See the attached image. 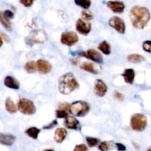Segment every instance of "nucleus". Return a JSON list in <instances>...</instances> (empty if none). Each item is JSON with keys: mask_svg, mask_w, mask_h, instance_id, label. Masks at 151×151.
Instances as JSON below:
<instances>
[{"mask_svg": "<svg viewBox=\"0 0 151 151\" xmlns=\"http://www.w3.org/2000/svg\"><path fill=\"white\" fill-rule=\"evenodd\" d=\"M2 44H3V39H2V38L0 36V47L2 46Z\"/></svg>", "mask_w": 151, "mask_h": 151, "instance_id": "nucleus-39", "label": "nucleus"}, {"mask_svg": "<svg viewBox=\"0 0 151 151\" xmlns=\"http://www.w3.org/2000/svg\"><path fill=\"white\" fill-rule=\"evenodd\" d=\"M76 29L81 35H86L91 32V24L82 19H79L76 22Z\"/></svg>", "mask_w": 151, "mask_h": 151, "instance_id": "nucleus-10", "label": "nucleus"}, {"mask_svg": "<svg viewBox=\"0 0 151 151\" xmlns=\"http://www.w3.org/2000/svg\"><path fill=\"white\" fill-rule=\"evenodd\" d=\"M4 84L5 86L7 88H12V89L18 90L20 88V84H19V81L16 79L15 78L12 76H7L4 78Z\"/></svg>", "mask_w": 151, "mask_h": 151, "instance_id": "nucleus-16", "label": "nucleus"}, {"mask_svg": "<svg viewBox=\"0 0 151 151\" xmlns=\"http://www.w3.org/2000/svg\"><path fill=\"white\" fill-rule=\"evenodd\" d=\"M109 147H110V146H109V143L108 142H102L98 146L99 150L100 151H107L109 150Z\"/></svg>", "mask_w": 151, "mask_h": 151, "instance_id": "nucleus-30", "label": "nucleus"}, {"mask_svg": "<svg viewBox=\"0 0 151 151\" xmlns=\"http://www.w3.org/2000/svg\"><path fill=\"white\" fill-rule=\"evenodd\" d=\"M55 114H56V117L58 118V119H63V118L66 119V117H68V116H69L67 111L63 110H60V109H58V110H56Z\"/></svg>", "mask_w": 151, "mask_h": 151, "instance_id": "nucleus-29", "label": "nucleus"}, {"mask_svg": "<svg viewBox=\"0 0 151 151\" xmlns=\"http://www.w3.org/2000/svg\"><path fill=\"white\" fill-rule=\"evenodd\" d=\"M89 110V104L85 101H76L69 105V111L75 116H84L88 113Z\"/></svg>", "mask_w": 151, "mask_h": 151, "instance_id": "nucleus-3", "label": "nucleus"}, {"mask_svg": "<svg viewBox=\"0 0 151 151\" xmlns=\"http://www.w3.org/2000/svg\"><path fill=\"white\" fill-rule=\"evenodd\" d=\"M147 151H151V147H150V148H149V149H147Z\"/></svg>", "mask_w": 151, "mask_h": 151, "instance_id": "nucleus-41", "label": "nucleus"}, {"mask_svg": "<svg viewBox=\"0 0 151 151\" xmlns=\"http://www.w3.org/2000/svg\"><path fill=\"white\" fill-rule=\"evenodd\" d=\"M64 125L66 128L71 130H80L81 129V125L79 121L76 118L72 116H69L65 119Z\"/></svg>", "mask_w": 151, "mask_h": 151, "instance_id": "nucleus-14", "label": "nucleus"}, {"mask_svg": "<svg viewBox=\"0 0 151 151\" xmlns=\"http://www.w3.org/2000/svg\"><path fill=\"white\" fill-rule=\"evenodd\" d=\"M58 124V122L56 119H55V120H53L52 122H50V123H49L48 125H44V129H47V130H49V129H52V128H54L55 126H56Z\"/></svg>", "mask_w": 151, "mask_h": 151, "instance_id": "nucleus-34", "label": "nucleus"}, {"mask_svg": "<svg viewBox=\"0 0 151 151\" xmlns=\"http://www.w3.org/2000/svg\"><path fill=\"white\" fill-rule=\"evenodd\" d=\"M73 151H88V148H87V146L86 145L81 144L75 146Z\"/></svg>", "mask_w": 151, "mask_h": 151, "instance_id": "nucleus-32", "label": "nucleus"}, {"mask_svg": "<svg viewBox=\"0 0 151 151\" xmlns=\"http://www.w3.org/2000/svg\"><path fill=\"white\" fill-rule=\"evenodd\" d=\"M81 68L83 70L86 71V72H88L92 74H97L99 72L98 69L96 68V66L93 63H89V62H85V63H83L81 66Z\"/></svg>", "mask_w": 151, "mask_h": 151, "instance_id": "nucleus-19", "label": "nucleus"}, {"mask_svg": "<svg viewBox=\"0 0 151 151\" xmlns=\"http://www.w3.org/2000/svg\"><path fill=\"white\" fill-rule=\"evenodd\" d=\"M128 60L131 63H141L144 61L145 58L138 54H131L128 56Z\"/></svg>", "mask_w": 151, "mask_h": 151, "instance_id": "nucleus-24", "label": "nucleus"}, {"mask_svg": "<svg viewBox=\"0 0 151 151\" xmlns=\"http://www.w3.org/2000/svg\"><path fill=\"white\" fill-rule=\"evenodd\" d=\"M142 48L147 52L151 53V41H145L142 44Z\"/></svg>", "mask_w": 151, "mask_h": 151, "instance_id": "nucleus-31", "label": "nucleus"}, {"mask_svg": "<svg viewBox=\"0 0 151 151\" xmlns=\"http://www.w3.org/2000/svg\"><path fill=\"white\" fill-rule=\"evenodd\" d=\"M41 132V130L39 128H36V127H31V128H28L25 131V134L29 137L30 138L33 139H37L38 137V134Z\"/></svg>", "mask_w": 151, "mask_h": 151, "instance_id": "nucleus-22", "label": "nucleus"}, {"mask_svg": "<svg viewBox=\"0 0 151 151\" xmlns=\"http://www.w3.org/2000/svg\"><path fill=\"white\" fill-rule=\"evenodd\" d=\"M78 36L74 32H64L60 36V42L63 45L72 47L78 41Z\"/></svg>", "mask_w": 151, "mask_h": 151, "instance_id": "nucleus-8", "label": "nucleus"}, {"mask_svg": "<svg viewBox=\"0 0 151 151\" xmlns=\"http://www.w3.org/2000/svg\"><path fill=\"white\" fill-rule=\"evenodd\" d=\"M82 18L83 20L86 21H90L93 19V14L91 11L88 10H84L82 12Z\"/></svg>", "mask_w": 151, "mask_h": 151, "instance_id": "nucleus-28", "label": "nucleus"}, {"mask_svg": "<svg viewBox=\"0 0 151 151\" xmlns=\"http://www.w3.org/2000/svg\"><path fill=\"white\" fill-rule=\"evenodd\" d=\"M130 19L134 27L144 29L150 19V11L145 7L134 6L130 11Z\"/></svg>", "mask_w": 151, "mask_h": 151, "instance_id": "nucleus-1", "label": "nucleus"}, {"mask_svg": "<svg viewBox=\"0 0 151 151\" xmlns=\"http://www.w3.org/2000/svg\"><path fill=\"white\" fill-rule=\"evenodd\" d=\"M3 13H4V16H5L8 19H11L14 17V13H13V12L10 10H4V11H3Z\"/></svg>", "mask_w": 151, "mask_h": 151, "instance_id": "nucleus-35", "label": "nucleus"}, {"mask_svg": "<svg viewBox=\"0 0 151 151\" xmlns=\"http://www.w3.org/2000/svg\"><path fill=\"white\" fill-rule=\"evenodd\" d=\"M52 64L47 60H43V59L37 60L36 69H38L40 73L43 74V75L48 74L52 70Z\"/></svg>", "mask_w": 151, "mask_h": 151, "instance_id": "nucleus-12", "label": "nucleus"}, {"mask_svg": "<svg viewBox=\"0 0 151 151\" xmlns=\"http://www.w3.org/2000/svg\"><path fill=\"white\" fill-rule=\"evenodd\" d=\"M86 140L87 145H88V147H93L97 146V145L99 144L100 142V140L97 138H94V137H87L86 138Z\"/></svg>", "mask_w": 151, "mask_h": 151, "instance_id": "nucleus-27", "label": "nucleus"}, {"mask_svg": "<svg viewBox=\"0 0 151 151\" xmlns=\"http://www.w3.org/2000/svg\"><path fill=\"white\" fill-rule=\"evenodd\" d=\"M21 4H23L24 7H29L30 6L32 5L34 2V0H20Z\"/></svg>", "mask_w": 151, "mask_h": 151, "instance_id": "nucleus-33", "label": "nucleus"}, {"mask_svg": "<svg viewBox=\"0 0 151 151\" xmlns=\"http://www.w3.org/2000/svg\"><path fill=\"white\" fill-rule=\"evenodd\" d=\"M78 88L79 83L72 72H67L59 78L58 89L62 94L67 95Z\"/></svg>", "mask_w": 151, "mask_h": 151, "instance_id": "nucleus-2", "label": "nucleus"}, {"mask_svg": "<svg viewBox=\"0 0 151 151\" xmlns=\"http://www.w3.org/2000/svg\"><path fill=\"white\" fill-rule=\"evenodd\" d=\"M16 141V137L13 134H1L0 133V145L5 146H11Z\"/></svg>", "mask_w": 151, "mask_h": 151, "instance_id": "nucleus-15", "label": "nucleus"}, {"mask_svg": "<svg viewBox=\"0 0 151 151\" xmlns=\"http://www.w3.org/2000/svg\"><path fill=\"white\" fill-rule=\"evenodd\" d=\"M0 23L7 30L10 31L12 29V24L10 22V19L4 16L3 11H0Z\"/></svg>", "mask_w": 151, "mask_h": 151, "instance_id": "nucleus-21", "label": "nucleus"}, {"mask_svg": "<svg viewBox=\"0 0 151 151\" xmlns=\"http://www.w3.org/2000/svg\"><path fill=\"white\" fill-rule=\"evenodd\" d=\"M147 119L145 115L142 114H135L131 116V126L134 131H142L146 128Z\"/></svg>", "mask_w": 151, "mask_h": 151, "instance_id": "nucleus-5", "label": "nucleus"}, {"mask_svg": "<svg viewBox=\"0 0 151 151\" xmlns=\"http://www.w3.org/2000/svg\"><path fill=\"white\" fill-rule=\"evenodd\" d=\"M122 76L126 83L133 84L135 79V72L133 69H126L122 74Z\"/></svg>", "mask_w": 151, "mask_h": 151, "instance_id": "nucleus-17", "label": "nucleus"}, {"mask_svg": "<svg viewBox=\"0 0 151 151\" xmlns=\"http://www.w3.org/2000/svg\"><path fill=\"white\" fill-rule=\"evenodd\" d=\"M114 95L115 99H116V100H122L124 99L123 94H122V93L119 92V91H114Z\"/></svg>", "mask_w": 151, "mask_h": 151, "instance_id": "nucleus-37", "label": "nucleus"}, {"mask_svg": "<svg viewBox=\"0 0 151 151\" xmlns=\"http://www.w3.org/2000/svg\"><path fill=\"white\" fill-rule=\"evenodd\" d=\"M17 109L25 115H32L36 111V108L33 102L26 98H22L19 100Z\"/></svg>", "mask_w": 151, "mask_h": 151, "instance_id": "nucleus-4", "label": "nucleus"}, {"mask_svg": "<svg viewBox=\"0 0 151 151\" xmlns=\"http://www.w3.org/2000/svg\"><path fill=\"white\" fill-rule=\"evenodd\" d=\"M67 136V131L65 128H59L56 129L54 135V139L57 143H61L64 141Z\"/></svg>", "mask_w": 151, "mask_h": 151, "instance_id": "nucleus-18", "label": "nucleus"}, {"mask_svg": "<svg viewBox=\"0 0 151 151\" xmlns=\"http://www.w3.org/2000/svg\"><path fill=\"white\" fill-rule=\"evenodd\" d=\"M77 5L83 7L85 10H88L91 6V0H75Z\"/></svg>", "mask_w": 151, "mask_h": 151, "instance_id": "nucleus-26", "label": "nucleus"}, {"mask_svg": "<svg viewBox=\"0 0 151 151\" xmlns=\"http://www.w3.org/2000/svg\"><path fill=\"white\" fill-rule=\"evenodd\" d=\"M107 85L102 80L97 79L95 81L94 87V92L97 97H104L107 93Z\"/></svg>", "mask_w": 151, "mask_h": 151, "instance_id": "nucleus-11", "label": "nucleus"}, {"mask_svg": "<svg viewBox=\"0 0 151 151\" xmlns=\"http://www.w3.org/2000/svg\"><path fill=\"white\" fill-rule=\"evenodd\" d=\"M47 40V34L43 30H35L26 39V43L29 46L35 44L43 43Z\"/></svg>", "mask_w": 151, "mask_h": 151, "instance_id": "nucleus-6", "label": "nucleus"}, {"mask_svg": "<svg viewBox=\"0 0 151 151\" xmlns=\"http://www.w3.org/2000/svg\"><path fill=\"white\" fill-rule=\"evenodd\" d=\"M5 109L10 114H14L17 111V106L13 103L10 97L7 98L5 100Z\"/></svg>", "mask_w": 151, "mask_h": 151, "instance_id": "nucleus-20", "label": "nucleus"}, {"mask_svg": "<svg viewBox=\"0 0 151 151\" xmlns=\"http://www.w3.org/2000/svg\"><path fill=\"white\" fill-rule=\"evenodd\" d=\"M78 54L79 55L83 56V57L89 59V60H92V61L95 62L98 64H101L103 63V58L102 55L94 49H90L87 51L78 52Z\"/></svg>", "mask_w": 151, "mask_h": 151, "instance_id": "nucleus-7", "label": "nucleus"}, {"mask_svg": "<svg viewBox=\"0 0 151 151\" xmlns=\"http://www.w3.org/2000/svg\"><path fill=\"white\" fill-rule=\"evenodd\" d=\"M107 6L115 13H122L125 10V4L119 1H109Z\"/></svg>", "mask_w": 151, "mask_h": 151, "instance_id": "nucleus-13", "label": "nucleus"}, {"mask_svg": "<svg viewBox=\"0 0 151 151\" xmlns=\"http://www.w3.org/2000/svg\"><path fill=\"white\" fill-rule=\"evenodd\" d=\"M44 151H54L52 149H47V150H45Z\"/></svg>", "mask_w": 151, "mask_h": 151, "instance_id": "nucleus-40", "label": "nucleus"}, {"mask_svg": "<svg viewBox=\"0 0 151 151\" xmlns=\"http://www.w3.org/2000/svg\"><path fill=\"white\" fill-rule=\"evenodd\" d=\"M116 148L119 151H125L126 150V147L124 145L121 144V143H116Z\"/></svg>", "mask_w": 151, "mask_h": 151, "instance_id": "nucleus-38", "label": "nucleus"}, {"mask_svg": "<svg viewBox=\"0 0 151 151\" xmlns=\"http://www.w3.org/2000/svg\"><path fill=\"white\" fill-rule=\"evenodd\" d=\"M109 26L116 29L118 32L121 34H124L125 32V22L121 18L118 16H114L109 21Z\"/></svg>", "mask_w": 151, "mask_h": 151, "instance_id": "nucleus-9", "label": "nucleus"}, {"mask_svg": "<svg viewBox=\"0 0 151 151\" xmlns=\"http://www.w3.org/2000/svg\"><path fill=\"white\" fill-rule=\"evenodd\" d=\"M69 104H68V103H60V104H59V109H60V110L69 111Z\"/></svg>", "mask_w": 151, "mask_h": 151, "instance_id": "nucleus-36", "label": "nucleus"}, {"mask_svg": "<svg viewBox=\"0 0 151 151\" xmlns=\"http://www.w3.org/2000/svg\"><path fill=\"white\" fill-rule=\"evenodd\" d=\"M24 69L28 73H34L36 70V63L32 60L27 62L24 66Z\"/></svg>", "mask_w": 151, "mask_h": 151, "instance_id": "nucleus-25", "label": "nucleus"}, {"mask_svg": "<svg viewBox=\"0 0 151 151\" xmlns=\"http://www.w3.org/2000/svg\"><path fill=\"white\" fill-rule=\"evenodd\" d=\"M98 49L105 55H109L111 53V45L106 41H102L98 45Z\"/></svg>", "mask_w": 151, "mask_h": 151, "instance_id": "nucleus-23", "label": "nucleus"}]
</instances>
